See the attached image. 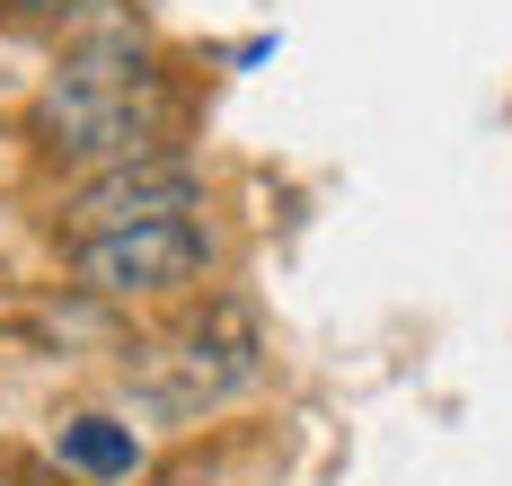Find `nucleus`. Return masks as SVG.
<instances>
[{
	"instance_id": "obj_1",
	"label": "nucleus",
	"mask_w": 512,
	"mask_h": 486,
	"mask_svg": "<svg viewBox=\"0 0 512 486\" xmlns=\"http://www.w3.org/2000/svg\"><path fill=\"white\" fill-rule=\"evenodd\" d=\"M36 142L62 168H115L159 151V124H168V89L142 45H89L36 89Z\"/></svg>"
},
{
	"instance_id": "obj_4",
	"label": "nucleus",
	"mask_w": 512,
	"mask_h": 486,
	"mask_svg": "<svg viewBox=\"0 0 512 486\" xmlns=\"http://www.w3.org/2000/svg\"><path fill=\"white\" fill-rule=\"evenodd\" d=\"M186 213H204V168L177 160V151H142V160L89 168L62 221H71L80 239H98V230H133V221H186Z\"/></svg>"
},
{
	"instance_id": "obj_5",
	"label": "nucleus",
	"mask_w": 512,
	"mask_h": 486,
	"mask_svg": "<svg viewBox=\"0 0 512 486\" xmlns=\"http://www.w3.org/2000/svg\"><path fill=\"white\" fill-rule=\"evenodd\" d=\"M53 451H62V469H80V478H98V486H124L142 469V433L115 425V416H71V425L53 433Z\"/></svg>"
},
{
	"instance_id": "obj_6",
	"label": "nucleus",
	"mask_w": 512,
	"mask_h": 486,
	"mask_svg": "<svg viewBox=\"0 0 512 486\" xmlns=\"http://www.w3.org/2000/svg\"><path fill=\"white\" fill-rule=\"evenodd\" d=\"M0 9H18V18H62V9H80V0H0Z\"/></svg>"
},
{
	"instance_id": "obj_3",
	"label": "nucleus",
	"mask_w": 512,
	"mask_h": 486,
	"mask_svg": "<svg viewBox=\"0 0 512 486\" xmlns=\"http://www.w3.org/2000/svg\"><path fill=\"white\" fill-rule=\"evenodd\" d=\"M212 266V230L195 213L186 221H133V230H98L71 248V274L89 301H159V292H186Z\"/></svg>"
},
{
	"instance_id": "obj_2",
	"label": "nucleus",
	"mask_w": 512,
	"mask_h": 486,
	"mask_svg": "<svg viewBox=\"0 0 512 486\" xmlns=\"http://www.w3.org/2000/svg\"><path fill=\"white\" fill-rule=\"evenodd\" d=\"M256 354H265V345H256V319L239 310V301H212L204 319H186L177 336H159L151 354L124 372V389H133V407L186 425V416H204V407H221V398L248 389Z\"/></svg>"
}]
</instances>
